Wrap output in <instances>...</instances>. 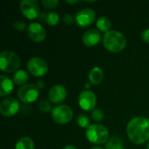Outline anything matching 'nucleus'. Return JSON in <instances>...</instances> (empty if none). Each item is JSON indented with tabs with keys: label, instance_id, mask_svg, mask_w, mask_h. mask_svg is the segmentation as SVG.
<instances>
[{
	"label": "nucleus",
	"instance_id": "dca6fc26",
	"mask_svg": "<svg viewBox=\"0 0 149 149\" xmlns=\"http://www.w3.org/2000/svg\"><path fill=\"white\" fill-rule=\"evenodd\" d=\"M103 71L101 70V68L96 66V67H93L90 72H89V81L92 85H94V86H97L99 85L102 79H103Z\"/></svg>",
	"mask_w": 149,
	"mask_h": 149
},
{
	"label": "nucleus",
	"instance_id": "ddd939ff",
	"mask_svg": "<svg viewBox=\"0 0 149 149\" xmlns=\"http://www.w3.org/2000/svg\"><path fill=\"white\" fill-rule=\"evenodd\" d=\"M66 89L61 85H56L52 86L48 93L49 100L55 104L62 103L66 98Z\"/></svg>",
	"mask_w": 149,
	"mask_h": 149
},
{
	"label": "nucleus",
	"instance_id": "a878e982",
	"mask_svg": "<svg viewBox=\"0 0 149 149\" xmlns=\"http://www.w3.org/2000/svg\"><path fill=\"white\" fill-rule=\"evenodd\" d=\"M13 26L16 30L17 31H24L25 29H26V24L24 22L21 21V20H17L14 22L13 24Z\"/></svg>",
	"mask_w": 149,
	"mask_h": 149
},
{
	"label": "nucleus",
	"instance_id": "72a5a7b5",
	"mask_svg": "<svg viewBox=\"0 0 149 149\" xmlns=\"http://www.w3.org/2000/svg\"><path fill=\"white\" fill-rule=\"evenodd\" d=\"M147 149H149V141L148 142V145H147Z\"/></svg>",
	"mask_w": 149,
	"mask_h": 149
},
{
	"label": "nucleus",
	"instance_id": "c85d7f7f",
	"mask_svg": "<svg viewBox=\"0 0 149 149\" xmlns=\"http://www.w3.org/2000/svg\"><path fill=\"white\" fill-rule=\"evenodd\" d=\"M45 17H46V14L45 12H40L39 16L38 17V18L39 19V21H41V20H45Z\"/></svg>",
	"mask_w": 149,
	"mask_h": 149
},
{
	"label": "nucleus",
	"instance_id": "423d86ee",
	"mask_svg": "<svg viewBox=\"0 0 149 149\" xmlns=\"http://www.w3.org/2000/svg\"><path fill=\"white\" fill-rule=\"evenodd\" d=\"M39 95V88L37 85L26 84L22 86L17 91L18 99L24 103H32L37 100Z\"/></svg>",
	"mask_w": 149,
	"mask_h": 149
},
{
	"label": "nucleus",
	"instance_id": "2eb2a0df",
	"mask_svg": "<svg viewBox=\"0 0 149 149\" xmlns=\"http://www.w3.org/2000/svg\"><path fill=\"white\" fill-rule=\"evenodd\" d=\"M0 80H1V89H0V96L4 97L9 94H10L14 89V82L12 79L10 78L1 75L0 76Z\"/></svg>",
	"mask_w": 149,
	"mask_h": 149
},
{
	"label": "nucleus",
	"instance_id": "f8f14e48",
	"mask_svg": "<svg viewBox=\"0 0 149 149\" xmlns=\"http://www.w3.org/2000/svg\"><path fill=\"white\" fill-rule=\"evenodd\" d=\"M28 36L34 42L39 43L45 40L46 37V31L39 23H31L28 26Z\"/></svg>",
	"mask_w": 149,
	"mask_h": 149
},
{
	"label": "nucleus",
	"instance_id": "6e6552de",
	"mask_svg": "<svg viewBox=\"0 0 149 149\" xmlns=\"http://www.w3.org/2000/svg\"><path fill=\"white\" fill-rule=\"evenodd\" d=\"M20 109L19 102L13 97L3 99L0 104V113L4 117H11L18 113Z\"/></svg>",
	"mask_w": 149,
	"mask_h": 149
},
{
	"label": "nucleus",
	"instance_id": "7ed1b4c3",
	"mask_svg": "<svg viewBox=\"0 0 149 149\" xmlns=\"http://www.w3.org/2000/svg\"><path fill=\"white\" fill-rule=\"evenodd\" d=\"M86 136L93 144H104L109 140V132L103 125L93 124L86 128Z\"/></svg>",
	"mask_w": 149,
	"mask_h": 149
},
{
	"label": "nucleus",
	"instance_id": "9d476101",
	"mask_svg": "<svg viewBox=\"0 0 149 149\" xmlns=\"http://www.w3.org/2000/svg\"><path fill=\"white\" fill-rule=\"evenodd\" d=\"M95 19V11L90 8H84L80 10L75 16V22L79 27H88L93 24Z\"/></svg>",
	"mask_w": 149,
	"mask_h": 149
},
{
	"label": "nucleus",
	"instance_id": "f704fd0d",
	"mask_svg": "<svg viewBox=\"0 0 149 149\" xmlns=\"http://www.w3.org/2000/svg\"><path fill=\"white\" fill-rule=\"evenodd\" d=\"M122 149H125V148H122Z\"/></svg>",
	"mask_w": 149,
	"mask_h": 149
},
{
	"label": "nucleus",
	"instance_id": "c756f323",
	"mask_svg": "<svg viewBox=\"0 0 149 149\" xmlns=\"http://www.w3.org/2000/svg\"><path fill=\"white\" fill-rule=\"evenodd\" d=\"M63 149H77L74 146H72V145H66L65 147H64V148Z\"/></svg>",
	"mask_w": 149,
	"mask_h": 149
},
{
	"label": "nucleus",
	"instance_id": "393cba45",
	"mask_svg": "<svg viewBox=\"0 0 149 149\" xmlns=\"http://www.w3.org/2000/svg\"><path fill=\"white\" fill-rule=\"evenodd\" d=\"M58 0H43L42 4L47 9H54L58 4Z\"/></svg>",
	"mask_w": 149,
	"mask_h": 149
},
{
	"label": "nucleus",
	"instance_id": "a211bd4d",
	"mask_svg": "<svg viewBox=\"0 0 149 149\" xmlns=\"http://www.w3.org/2000/svg\"><path fill=\"white\" fill-rule=\"evenodd\" d=\"M34 142L30 137H22L16 143L15 149H34Z\"/></svg>",
	"mask_w": 149,
	"mask_h": 149
},
{
	"label": "nucleus",
	"instance_id": "5701e85b",
	"mask_svg": "<svg viewBox=\"0 0 149 149\" xmlns=\"http://www.w3.org/2000/svg\"><path fill=\"white\" fill-rule=\"evenodd\" d=\"M91 116H92V119L97 122H100L103 120L104 119V113L101 109H94L92 111V113H91Z\"/></svg>",
	"mask_w": 149,
	"mask_h": 149
},
{
	"label": "nucleus",
	"instance_id": "4468645a",
	"mask_svg": "<svg viewBox=\"0 0 149 149\" xmlns=\"http://www.w3.org/2000/svg\"><path fill=\"white\" fill-rule=\"evenodd\" d=\"M100 39H101V33L97 29L88 30L82 36V42L86 46H89V47L98 45Z\"/></svg>",
	"mask_w": 149,
	"mask_h": 149
},
{
	"label": "nucleus",
	"instance_id": "1a4fd4ad",
	"mask_svg": "<svg viewBox=\"0 0 149 149\" xmlns=\"http://www.w3.org/2000/svg\"><path fill=\"white\" fill-rule=\"evenodd\" d=\"M19 7L22 14L28 19L37 18L39 12V5L35 0H23L19 3Z\"/></svg>",
	"mask_w": 149,
	"mask_h": 149
},
{
	"label": "nucleus",
	"instance_id": "f03ea898",
	"mask_svg": "<svg viewBox=\"0 0 149 149\" xmlns=\"http://www.w3.org/2000/svg\"><path fill=\"white\" fill-rule=\"evenodd\" d=\"M103 45L111 52H120L126 47L127 38L120 31H110L104 35Z\"/></svg>",
	"mask_w": 149,
	"mask_h": 149
},
{
	"label": "nucleus",
	"instance_id": "bb28decb",
	"mask_svg": "<svg viewBox=\"0 0 149 149\" xmlns=\"http://www.w3.org/2000/svg\"><path fill=\"white\" fill-rule=\"evenodd\" d=\"M63 20L65 24H72L73 23V21H75L74 17L71 15V14H65L64 17H63Z\"/></svg>",
	"mask_w": 149,
	"mask_h": 149
},
{
	"label": "nucleus",
	"instance_id": "412c9836",
	"mask_svg": "<svg viewBox=\"0 0 149 149\" xmlns=\"http://www.w3.org/2000/svg\"><path fill=\"white\" fill-rule=\"evenodd\" d=\"M45 22L47 23V24H49L51 26L57 25L58 24V22H59V16H58V14L57 12H55V11L48 12L46 14Z\"/></svg>",
	"mask_w": 149,
	"mask_h": 149
},
{
	"label": "nucleus",
	"instance_id": "4be33fe9",
	"mask_svg": "<svg viewBox=\"0 0 149 149\" xmlns=\"http://www.w3.org/2000/svg\"><path fill=\"white\" fill-rule=\"evenodd\" d=\"M77 123L82 128H88L90 126V119L86 114H80L77 119Z\"/></svg>",
	"mask_w": 149,
	"mask_h": 149
},
{
	"label": "nucleus",
	"instance_id": "b1692460",
	"mask_svg": "<svg viewBox=\"0 0 149 149\" xmlns=\"http://www.w3.org/2000/svg\"><path fill=\"white\" fill-rule=\"evenodd\" d=\"M38 108L41 112L43 113H48L51 111L52 109V106L51 104L47 101V100H41L38 103Z\"/></svg>",
	"mask_w": 149,
	"mask_h": 149
},
{
	"label": "nucleus",
	"instance_id": "7c9ffc66",
	"mask_svg": "<svg viewBox=\"0 0 149 149\" xmlns=\"http://www.w3.org/2000/svg\"><path fill=\"white\" fill-rule=\"evenodd\" d=\"M66 3H78V1H77V0H76V1H68V0H67Z\"/></svg>",
	"mask_w": 149,
	"mask_h": 149
},
{
	"label": "nucleus",
	"instance_id": "9b49d317",
	"mask_svg": "<svg viewBox=\"0 0 149 149\" xmlns=\"http://www.w3.org/2000/svg\"><path fill=\"white\" fill-rule=\"evenodd\" d=\"M97 104L96 95L89 90L82 91L79 95V105L84 111L94 110Z\"/></svg>",
	"mask_w": 149,
	"mask_h": 149
},
{
	"label": "nucleus",
	"instance_id": "0eeeda50",
	"mask_svg": "<svg viewBox=\"0 0 149 149\" xmlns=\"http://www.w3.org/2000/svg\"><path fill=\"white\" fill-rule=\"evenodd\" d=\"M26 66L28 72L35 77L44 76L45 74L47 73L49 69L47 62L42 58H38V57L31 58L28 61Z\"/></svg>",
	"mask_w": 149,
	"mask_h": 149
},
{
	"label": "nucleus",
	"instance_id": "cd10ccee",
	"mask_svg": "<svg viewBox=\"0 0 149 149\" xmlns=\"http://www.w3.org/2000/svg\"><path fill=\"white\" fill-rule=\"evenodd\" d=\"M141 38L145 43L149 44V28L144 30L141 33Z\"/></svg>",
	"mask_w": 149,
	"mask_h": 149
},
{
	"label": "nucleus",
	"instance_id": "2f4dec72",
	"mask_svg": "<svg viewBox=\"0 0 149 149\" xmlns=\"http://www.w3.org/2000/svg\"><path fill=\"white\" fill-rule=\"evenodd\" d=\"M91 149H104L103 148H101V147H98V146H95V147H93Z\"/></svg>",
	"mask_w": 149,
	"mask_h": 149
},
{
	"label": "nucleus",
	"instance_id": "f3484780",
	"mask_svg": "<svg viewBox=\"0 0 149 149\" xmlns=\"http://www.w3.org/2000/svg\"><path fill=\"white\" fill-rule=\"evenodd\" d=\"M13 82L17 86H24L26 85V82L29 80V75L28 72L24 70H18L16 72L12 77Z\"/></svg>",
	"mask_w": 149,
	"mask_h": 149
},
{
	"label": "nucleus",
	"instance_id": "aec40b11",
	"mask_svg": "<svg viewBox=\"0 0 149 149\" xmlns=\"http://www.w3.org/2000/svg\"><path fill=\"white\" fill-rule=\"evenodd\" d=\"M123 148V143L122 141L116 136H113L108 140V141L106 144L105 149H122Z\"/></svg>",
	"mask_w": 149,
	"mask_h": 149
},
{
	"label": "nucleus",
	"instance_id": "f257e3e1",
	"mask_svg": "<svg viewBox=\"0 0 149 149\" xmlns=\"http://www.w3.org/2000/svg\"><path fill=\"white\" fill-rule=\"evenodd\" d=\"M127 133L134 144H143L149 141V120L145 117H134L127 124Z\"/></svg>",
	"mask_w": 149,
	"mask_h": 149
},
{
	"label": "nucleus",
	"instance_id": "20e7f679",
	"mask_svg": "<svg viewBox=\"0 0 149 149\" xmlns=\"http://www.w3.org/2000/svg\"><path fill=\"white\" fill-rule=\"evenodd\" d=\"M21 60L19 56L10 51H4L0 54V67L2 72L6 73L16 72L18 71Z\"/></svg>",
	"mask_w": 149,
	"mask_h": 149
},
{
	"label": "nucleus",
	"instance_id": "6ab92c4d",
	"mask_svg": "<svg viewBox=\"0 0 149 149\" xmlns=\"http://www.w3.org/2000/svg\"><path fill=\"white\" fill-rule=\"evenodd\" d=\"M96 25L98 27V29L101 31H104V32H108L110 31V29L112 27V24H111V21L106 17H101L98 19L97 23H96Z\"/></svg>",
	"mask_w": 149,
	"mask_h": 149
},
{
	"label": "nucleus",
	"instance_id": "39448f33",
	"mask_svg": "<svg viewBox=\"0 0 149 149\" xmlns=\"http://www.w3.org/2000/svg\"><path fill=\"white\" fill-rule=\"evenodd\" d=\"M73 117L72 109L66 105H58L52 108V118L58 124H66Z\"/></svg>",
	"mask_w": 149,
	"mask_h": 149
},
{
	"label": "nucleus",
	"instance_id": "473e14b6",
	"mask_svg": "<svg viewBox=\"0 0 149 149\" xmlns=\"http://www.w3.org/2000/svg\"><path fill=\"white\" fill-rule=\"evenodd\" d=\"M90 85H91V83H86V88H88V87L90 86Z\"/></svg>",
	"mask_w": 149,
	"mask_h": 149
}]
</instances>
